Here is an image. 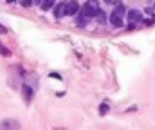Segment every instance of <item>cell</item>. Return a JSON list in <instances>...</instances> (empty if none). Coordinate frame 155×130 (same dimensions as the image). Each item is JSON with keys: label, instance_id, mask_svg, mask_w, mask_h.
Returning a JSON list of instances; mask_svg holds the SVG:
<instances>
[{"label": "cell", "instance_id": "6da1fadb", "mask_svg": "<svg viewBox=\"0 0 155 130\" xmlns=\"http://www.w3.org/2000/svg\"><path fill=\"white\" fill-rule=\"evenodd\" d=\"M79 15H83V16H87V18H94V16L97 15V7H96L92 2H87V4L79 9Z\"/></svg>", "mask_w": 155, "mask_h": 130}, {"label": "cell", "instance_id": "7a4b0ae2", "mask_svg": "<svg viewBox=\"0 0 155 130\" xmlns=\"http://www.w3.org/2000/svg\"><path fill=\"white\" fill-rule=\"evenodd\" d=\"M81 7H79V4H78L76 0H71V2H67V15H71V16H74L78 15V11H79Z\"/></svg>", "mask_w": 155, "mask_h": 130}, {"label": "cell", "instance_id": "3957f363", "mask_svg": "<svg viewBox=\"0 0 155 130\" xmlns=\"http://www.w3.org/2000/svg\"><path fill=\"white\" fill-rule=\"evenodd\" d=\"M128 20H130V22H134V24H137V22H141V20H143V13H141V11H137V9H132V11L128 13Z\"/></svg>", "mask_w": 155, "mask_h": 130}, {"label": "cell", "instance_id": "277c9868", "mask_svg": "<svg viewBox=\"0 0 155 130\" xmlns=\"http://www.w3.org/2000/svg\"><path fill=\"white\" fill-rule=\"evenodd\" d=\"M54 15H56L58 18H61L63 15H67V4H58V5L54 7Z\"/></svg>", "mask_w": 155, "mask_h": 130}, {"label": "cell", "instance_id": "5b68a950", "mask_svg": "<svg viewBox=\"0 0 155 130\" xmlns=\"http://www.w3.org/2000/svg\"><path fill=\"white\" fill-rule=\"evenodd\" d=\"M110 24H112L114 27H121V25H123V16L112 13V15H110Z\"/></svg>", "mask_w": 155, "mask_h": 130}, {"label": "cell", "instance_id": "8992f818", "mask_svg": "<svg viewBox=\"0 0 155 130\" xmlns=\"http://www.w3.org/2000/svg\"><path fill=\"white\" fill-rule=\"evenodd\" d=\"M52 5H54V0H41V4H40V7H41L43 11H49Z\"/></svg>", "mask_w": 155, "mask_h": 130}, {"label": "cell", "instance_id": "52a82bcc", "mask_svg": "<svg viewBox=\"0 0 155 130\" xmlns=\"http://www.w3.org/2000/svg\"><path fill=\"white\" fill-rule=\"evenodd\" d=\"M24 96H25V101H31V87L24 85Z\"/></svg>", "mask_w": 155, "mask_h": 130}, {"label": "cell", "instance_id": "ba28073f", "mask_svg": "<svg viewBox=\"0 0 155 130\" xmlns=\"http://www.w3.org/2000/svg\"><path fill=\"white\" fill-rule=\"evenodd\" d=\"M114 13L119 15V16H123V15H124V5H123V4H117L116 9H114Z\"/></svg>", "mask_w": 155, "mask_h": 130}, {"label": "cell", "instance_id": "9c48e42d", "mask_svg": "<svg viewBox=\"0 0 155 130\" xmlns=\"http://www.w3.org/2000/svg\"><path fill=\"white\" fill-rule=\"evenodd\" d=\"M87 20H88L87 16H83V15H79V18H78V25H81V27H83V25H87Z\"/></svg>", "mask_w": 155, "mask_h": 130}, {"label": "cell", "instance_id": "30bf717a", "mask_svg": "<svg viewBox=\"0 0 155 130\" xmlns=\"http://www.w3.org/2000/svg\"><path fill=\"white\" fill-rule=\"evenodd\" d=\"M96 18H97L99 22H105V20H107V16H105V13H103V11H99V9H97V15H96Z\"/></svg>", "mask_w": 155, "mask_h": 130}, {"label": "cell", "instance_id": "8fae6325", "mask_svg": "<svg viewBox=\"0 0 155 130\" xmlns=\"http://www.w3.org/2000/svg\"><path fill=\"white\" fill-rule=\"evenodd\" d=\"M107 112H108V105H107V103H103V105L99 107V114H101V116H105Z\"/></svg>", "mask_w": 155, "mask_h": 130}, {"label": "cell", "instance_id": "7c38bea8", "mask_svg": "<svg viewBox=\"0 0 155 130\" xmlns=\"http://www.w3.org/2000/svg\"><path fill=\"white\" fill-rule=\"evenodd\" d=\"M20 4H22L24 7H31V5L35 4V0H20Z\"/></svg>", "mask_w": 155, "mask_h": 130}, {"label": "cell", "instance_id": "4fadbf2b", "mask_svg": "<svg viewBox=\"0 0 155 130\" xmlns=\"http://www.w3.org/2000/svg\"><path fill=\"white\" fill-rule=\"evenodd\" d=\"M0 54H2V56H9L11 52H9V49H5V47L0 43Z\"/></svg>", "mask_w": 155, "mask_h": 130}, {"label": "cell", "instance_id": "5bb4252c", "mask_svg": "<svg viewBox=\"0 0 155 130\" xmlns=\"http://www.w3.org/2000/svg\"><path fill=\"white\" fill-rule=\"evenodd\" d=\"M2 127H16V128H18L20 125H18V123H11V121H7V123H2Z\"/></svg>", "mask_w": 155, "mask_h": 130}, {"label": "cell", "instance_id": "9a60e30c", "mask_svg": "<svg viewBox=\"0 0 155 130\" xmlns=\"http://www.w3.org/2000/svg\"><path fill=\"white\" fill-rule=\"evenodd\" d=\"M4 33H7V27L4 24H0V35H4Z\"/></svg>", "mask_w": 155, "mask_h": 130}, {"label": "cell", "instance_id": "2e32d148", "mask_svg": "<svg viewBox=\"0 0 155 130\" xmlns=\"http://www.w3.org/2000/svg\"><path fill=\"white\" fill-rule=\"evenodd\" d=\"M103 2H107V4H114L116 0H103Z\"/></svg>", "mask_w": 155, "mask_h": 130}, {"label": "cell", "instance_id": "e0dca14e", "mask_svg": "<svg viewBox=\"0 0 155 130\" xmlns=\"http://www.w3.org/2000/svg\"><path fill=\"white\" fill-rule=\"evenodd\" d=\"M5 2H9V4H13V2H16V0H5Z\"/></svg>", "mask_w": 155, "mask_h": 130}, {"label": "cell", "instance_id": "ac0fdd59", "mask_svg": "<svg viewBox=\"0 0 155 130\" xmlns=\"http://www.w3.org/2000/svg\"><path fill=\"white\" fill-rule=\"evenodd\" d=\"M38 2H40V4H41V0H35V4H38Z\"/></svg>", "mask_w": 155, "mask_h": 130}, {"label": "cell", "instance_id": "d6986e66", "mask_svg": "<svg viewBox=\"0 0 155 130\" xmlns=\"http://www.w3.org/2000/svg\"><path fill=\"white\" fill-rule=\"evenodd\" d=\"M153 9H155V5H153Z\"/></svg>", "mask_w": 155, "mask_h": 130}]
</instances>
